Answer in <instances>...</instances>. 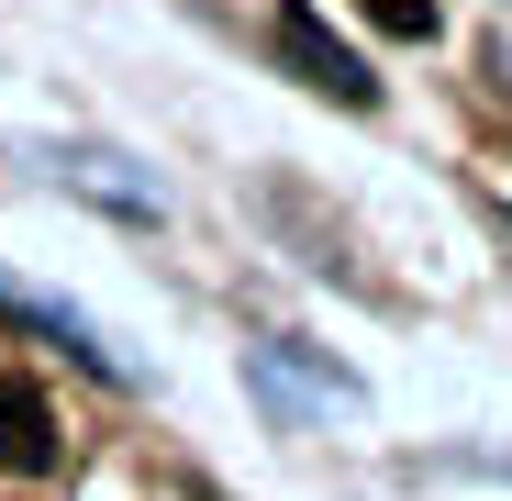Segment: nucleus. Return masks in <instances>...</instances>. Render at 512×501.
<instances>
[{
    "label": "nucleus",
    "mask_w": 512,
    "mask_h": 501,
    "mask_svg": "<svg viewBox=\"0 0 512 501\" xmlns=\"http://www.w3.org/2000/svg\"><path fill=\"white\" fill-rule=\"evenodd\" d=\"M279 56H290V67L312 78L323 101H368V67H357L346 45H334V34H323L312 12H279Z\"/></svg>",
    "instance_id": "2"
},
{
    "label": "nucleus",
    "mask_w": 512,
    "mask_h": 501,
    "mask_svg": "<svg viewBox=\"0 0 512 501\" xmlns=\"http://www.w3.org/2000/svg\"><path fill=\"white\" fill-rule=\"evenodd\" d=\"M357 12H368V23L390 34V45H435V23H446L435 0H357Z\"/></svg>",
    "instance_id": "3"
},
{
    "label": "nucleus",
    "mask_w": 512,
    "mask_h": 501,
    "mask_svg": "<svg viewBox=\"0 0 512 501\" xmlns=\"http://www.w3.org/2000/svg\"><path fill=\"white\" fill-rule=\"evenodd\" d=\"M56 457H67L56 401H45L23 368H0V468H23V479H34V468H56Z\"/></svg>",
    "instance_id": "1"
}]
</instances>
